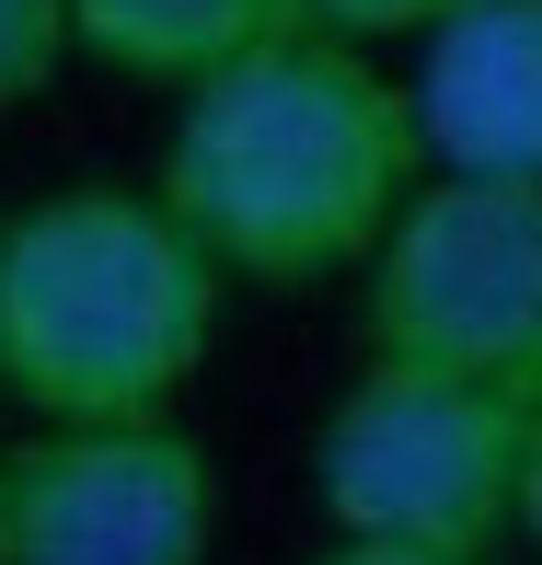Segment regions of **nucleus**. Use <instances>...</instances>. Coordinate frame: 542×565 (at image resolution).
Here are the masks:
<instances>
[{
    "mask_svg": "<svg viewBox=\"0 0 542 565\" xmlns=\"http://www.w3.org/2000/svg\"><path fill=\"white\" fill-rule=\"evenodd\" d=\"M427 127H416V82H381L370 46L300 35L231 58L220 82H196L173 105V139L150 162L162 209L254 289H323L358 277L393 220L427 185Z\"/></svg>",
    "mask_w": 542,
    "mask_h": 565,
    "instance_id": "nucleus-1",
    "label": "nucleus"
},
{
    "mask_svg": "<svg viewBox=\"0 0 542 565\" xmlns=\"http://www.w3.org/2000/svg\"><path fill=\"white\" fill-rule=\"evenodd\" d=\"M231 266L162 185H59L0 220V393L46 427L173 416L220 335Z\"/></svg>",
    "mask_w": 542,
    "mask_h": 565,
    "instance_id": "nucleus-2",
    "label": "nucleus"
},
{
    "mask_svg": "<svg viewBox=\"0 0 542 565\" xmlns=\"http://www.w3.org/2000/svg\"><path fill=\"white\" fill-rule=\"evenodd\" d=\"M358 347L542 416V185L427 173L358 266Z\"/></svg>",
    "mask_w": 542,
    "mask_h": 565,
    "instance_id": "nucleus-3",
    "label": "nucleus"
},
{
    "mask_svg": "<svg viewBox=\"0 0 542 565\" xmlns=\"http://www.w3.org/2000/svg\"><path fill=\"white\" fill-rule=\"evenodd\" d=\"M531 404H497L474 381L370 358L323 404L312 439V497L347 543H427V554H497L520 531V473H531Z\"/></svg>",
    "mask_w": 542,
    "mask_h": 565,
    "instance_id": "nucleus-4",
    "label": "nucleus"
},
{
    "mask_svg": "<svg viewBox=\"0 0 542 565\" xmlns=\"http://www.w3.org/2000/svg\"><path fill=\"white\" fill-rule=\"evenodd\" d=\"M220 473L173 416L0 439V565H209Z\"/></svg>",
    "mask_w": 542,
    "mask_h": 565,
    "instance_id": "nucleus-5",
    "label": "nucleus"
},
{
    "mask_svg": "<svg viewBox=\"0 0 542 565\" xmlns=\"http://www.w3.org/2000/svg\"><path fill=\"white\" fill-rule=\"evenodd\" d=\"M416 127L438 173L542 185V0H461L416 35Z\"/></svg>",
    "mask_w": 542,
    "mask_h": 565,
    "instance_id": "nucleus-6",
    "label": "nucleus"
},
{
    "mask_svg": "<svg viewBox=\"0 0 542 565\" xmlns=\"http://www.w3.org/2000/svg\"><path fill=\"white\" fill-rule=\"evenodd\" d=\"M300 23H312V0H70L82 58L127 70V82H162V93L220 82L231 58L300 35Z\"/></svg>",
    "mask_w": 542,
    "mask_h": 565,
    "instance_id": "nucleus-7",
    "label": "nucleus"
},
{
    "mask_svg": "<svg viewBox=\"0 0 542 565\" xmlns=\"http://www.w3.org/2000/svg\"><path fill=\"white\" fill-rule=\"evenodd\" d=\"M70 0H0V105H35L70 58Z\"/></svg>",
    "mask_w": 542,
    "mask_h": 565,
    "instance_id": "nucleus-8",
    "label": "nucleus"
},
{
    "mask_svg": "<svg viewBox=\"0 0 542 565\" xmlns=\"http://www.w3.org/2000/svg\"><path fill=\"white\" fill-rule=\"evenodd\" d=\"M461 0H312V23L323 35H347V46H393V35H427V23H450Z\"/></svg>",
    "mask_w": 542,
    "mask_h": 565,
    "instance_id": "nucleus-9",
    "label": "nucleus"
},
{
    "mask_svg": "<svg viewBox=\"0 0 542 565\" xmlns=\"http://www.w3.org/2000/svg\"><path fill=\"white\" fill-rule=\"evenodd\" d=\"M312 565H485V554H427V543H347V531H334V543H323Z\"/></svg>",
    "mask_w": 542,
    "mask_h": 565,
    "instance_id": "nucleus-10",
    "label": "nucleus"
},
{
    "mask_svg": "<svg viewBox=\"0 0 542 565\" xmlns=\"http://www.w3.org/2000/svg\"><path fill=\"white\" fill-rule=\"evenodd\" d=\"M520 531L542 543V427H531V473H520Z\"/></svg>",
    "mask_w": 542,
    "mask_h": 565,
    "instance_id": "nucleus-11",
    "label": "nucleus"
}]
</instances>
